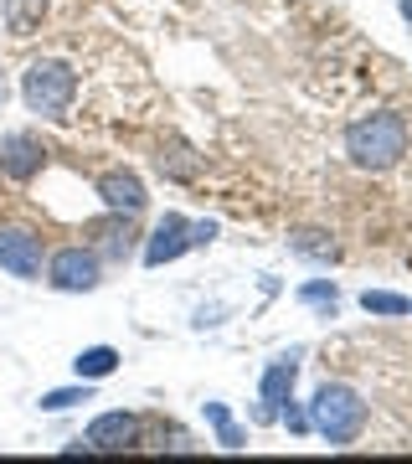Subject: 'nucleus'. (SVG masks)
Here are the masks:
<instances>
[{
    "instance_id": "obj_20",
    "label": "nucleus",
    "mask_w": 412,
    "mask_h": 464,
    "mask_svg": "<svg viewBox=\"0 0 412 464\" xmlns=\"http://www.w3.org/2000/svg\"><path fill=\"white\" fill-rule=\"evenodd\" d=\"M402 16H407V21H412V0H402Z\"/></svg>"
},
{
    "instance_id": "obj_15",
    "label": "nucleus",
    "mask_w": 412,
    "mask_h": 464,
    "mask_svg": "<svg viewBox=\"0 0 412 464\" xmlns=\"http://www.w3.org/2000/svg\"><path fill=\"white\" fill-rule=\"evenodd\" d=\"M361 310H366V315H412V299L392 295V289H366Z\"/></svg>"
},
{
    "instance_id": "obj_16",
    "label": "nucleus",
    "mask_w": 412,
    "mask_h": 464,
    "mask_svg": "<svg viewBox=\"0 0 412 464\" xmlns=\"http://www.w3.org/2000/svg\"><path fill=\"white\" fill-rule=\"evenodd\" d=\"M78 402H93V382H82L78 387H57V392H42V408L47 413H67V408H78Z\"/></svg>"
},
{
    "instance_id": "obj_17",
    "label": "nucleus",
    "mask_w": 412,
    "mask_h": 464,
    "mask_svg": "<svg viewBox=\"0 0 412 464\" xmlns=\"http://www.w3.org/2000/svg\"><path fill=\"white\" fill-rule=\"evenodd\" d=\"M294 248L304 258H320V264H335V243H330L325 232H294Z\"/></svg>"
},
{
    "instance_id": "obj_14",
    "label": "nucleus",
    "mask_w": 412,
    "mask_h": 464,
    "mask_svg": "<svg viewBox=\"0 0 412 464\" xmlns=\"http://www.w3.org/2000/svg\"><path fill=\"white\" fill-rule=\"evenodd\" d=\"M206 423L216 429V444H222V449H247V433L232 423L227 402H206Z\"/></svg>"
},
{
    "instance_id": "obj_3",
    "label": "nucleus",
    "mask_w": 412,
    "mask_h": 464,
    "mask_svg": "<svg viewBox=\"0 0 412 464\" xmlns=\"http://www.w3.org/2000/svg\"><path fill=\"white\" fill-rule=\"evenodd\" d=\"M72 93H78V72L67 63L42 57V63H32L21 72V99H26V109L42 114V119H62L67 109H72Z\"/></svg>"
},
{
    "instance_id": "obj_2",
    "label": "nucleus",
    "mask_w": 412,
    "mask_h": 464,
    "mask_svg": "<svg viewBox=\"0 0 412 464\" xmlns=\"http://www.w3.org/2000/svg\"><path fill=\"white\" fill-rule=\"evenodd\" d=\"M310 429L320 433L325 444H335V449L356 444V439H361V429H366L361 392H356V387H346V382H325V387L314 392V402H310Z\"/></svg>"
},
{
    "instance_id": "obj_1",
    "label": "nucleus",
    "mask_w": 412,
    "mask_h": 464,
    "mask_svg": "<svg viewBox=\"0 0 412 464\" xmlns=\"http://www.w3.org/2000/svg\"><path fill=\"white\" fill-rule=\"evenodd\" d=\"M346 155L361 170H392L407 155V119L402 114H366L346 130Z\"/></svg>"
},
{
    "instance_id": "obj_18",
    "label": "nucleus",
    "mask_w": 412,
    "mask_h": 464,
    "mask_svg": "<svg viewBox=\"0 0 412 464\" xmlns=\"http://www.w3.org/2000/svg\"><path fill=\"white\" fill-rule=\"evenodd\" d=\"M299 299H304V304H320V310H330V315H335V299H340V289H335L330 279H314V284H304V289H299Z\"/></svg>"
},
{
    "instance_id": "obj_7",
    "label": "nucleus",
    "mask_w": 412,
    "mask_h": 464,
    "mask_svg": "<svg viewBox=\"0 0 412 464\" xmlns=\"http://www.w3.org/2000/svg\"><path fill=\"white\" fill-rule=\"evenodd\" d=\"M42 166H47V150H42V140H36L32 130H11L5 140H0V176L5 181H36L42 176Z\"/></svg>"
},
{
    "instance_id": "obj_11",
    "label": "nucleus",
    "mask_w": 412,
    "mask_h": 464,
    "mask_svg": "<svg viewBox=\"0 0 412 464\" xmlns=\"http://www.w3.org/2000/svg\"><path fill=\"white\" fill-rule=\"evenodd\" d=\"M72 372H78L82 382H103V377H114V372H119V351H114V346H88V351H78Z\"/></svg>"
},
{
    "instance_id": "obj_19",
    "label": "nucleus",
    "mask_w": 412,
    "mask_h": 464,
    "mask_svg": "<svg viewBox=\"0 0 412 464\" xmlns=\"http://www.w3.org/2000/svg\"><path fill=\"white\" fill-rule=\"evenodd\" d=\"M212 237H216V222H191V243H196V248H206Z\"/></svg>"
},
{
    "instance_id": "obj_8",
    "label": "nucleus",
    "mask_w": 412,
    "mask_h": 464,
    "mask_svg": "<svg viewBox=\"0 0 412 464\" xmlns=\"http://www.w3.org/2000/svg\"><path fill=\"white\" fill-rule=\"evenodd\" d=\"M186 248H196V243H191V222H186L181 212H165V217H160V227L149 232V243H145V268L176 264Z\"/></svg>"
},
{
    "instance_id": "obj_10",
    "label": "nucleus",
    "mask_w": 412,
    "mask_h": 464,
    "mask_svg": "<svg viewBox=\"0 0 412 464\" xmlns=\"http://www.w3.org/2000/svg\"><path fill=\"white\" fill-rule=\"evenodd\" d=\"M99 197L109 212H145V186H139V176H129V170H109V176H99Z\"/></svg>"
},
{
    "instance_id": "obj_13",
    "label": "nucleus",
    "mask_w": 412,
    "mask_h": 464,
    "mask_svg": "<svg viewBox=\"0 0 412 464\" xmlns=\"http://www.w3.org/2000/svg\"><path fill=\"white\" fill-rule=\"evenodd\" d=\"M160 176H170V181H196L201 176V155H191L186 145H170V150H160Z\"/></svg>"
},
{
    "instance_id": "obj_12",
    "label": "nucleus",
    "mask_w": 412,
    "mask_h": 464,
    "mask_svg": "<svg viewBox=\"0 0 412 464\" xmlns=\"http://www.w3.org/2000/svg\"><path fill=\"white\" fill-rule=\"evenodd\" d=\"M47 16V0H5V26L11 36H32Z\"/></svg>"
},
{
    "instance_id": "obj_21",
    "label": "nucleus",
    "mask_w": 412,
    "mask_h": 464,
    "mask_svg": "<svg viewBox=\"0 0 412 464\" xmlns=\"http://www.w3.org/2000/svg\"><path fill=\"white\" fill-rule=\"evenodd\" d=\"M0 109H5V83H0Z\"/></svg>"
},
{
    "instance_id": "obj_4",
    "label": "nucleus",
    "mask_w": 412,
    "mask_h": 464,
    "mask_svg": "<svg viewBox=\"0 0 412 464\" xmlns=\"http://www.w3.org/2000/svg\"><path fill=\"white\" fill-rule=\"evenodd\" d=\"M99 279H103V264H99V253H88V248H62L47 264V284L62 289V295H93Z\"/></svg>"
},
{
    "instance_id": "obj_6",
    "label": "nucleus",
    "mask_w": 412,
    "mask_h": 464,
    "mask_svg": "<svg viewBox=\"0 0 412 464\" xmlns=\"http://www.w3.org/2000/svg\"><path fill=\"white\" fill-rule=\"evenodd\" d=\"M0 268L11 279H42V237L21 222H0Z\"/></svg>"
},
{
    "instance_id": "obj_5",
    "label": "nucleus",
    "mask_w": 412,
    "mask_h": 464,
    "mask_svg": "<svg viewBox=\"0 0 412 464\" xmlns=\"http://www.w3.org/2000/svg\"><path fill=\"white\" fill-rule=\"evenodd\" d=\"M139 433H145V418L114 408V413H99L88 423L82 444L93 449V454H124V449H139Z\"/></svg>"
},
{
    "instance_id": "obj_9",
    "label": "nucleus",
    "mask_w": 412,
    "mask_h": 464,
    "mask_svg": "<svg viewBox=\"0 0 412 464\" xmlns=\"http://www.w3.org/2000/svg\"><path fill=\"white\" fill-rule=\"evenodd\" d=\"M294 382H299V351H283L279 362H268L263 372V408H258V423H273L279 418V408L289 398H294Z\"/></svg>"
}]
</instances>
